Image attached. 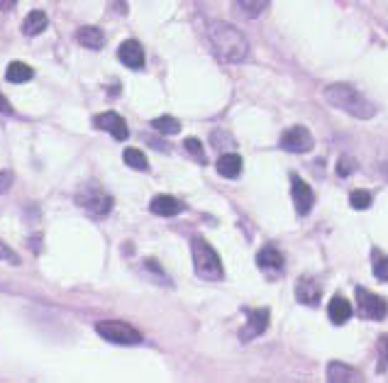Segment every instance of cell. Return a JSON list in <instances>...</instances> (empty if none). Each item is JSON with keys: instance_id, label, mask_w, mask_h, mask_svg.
<instances>
[{"instance_id": "obj_27", "label": "cell", "mask_w": 388, "mask_h": 383, "mask_svg": "<svg viewBox=\"0 0 388 383\" xmlns=\"http://www.w3.org/2000/svg\"><path fill=\"white\" fill-rule=\"evenodd\" d=\"M0 261H8V264H15V266L20 264V256H17V254L12 252L3 239H0Z\"/></svg>"}, {"instance_id": "obj_17", "label": "cell", "mask_w": 388, "mask_h": 383, "mask_svg": "<svg viewBox=\"0 0 388 383\" xmlns=\"http://www.w3.org/2000/svg\"><path fill=\"white\" fill-rule=\"evenodd\" d=\"M257 266L264 271H283V254L274 247H264L257 254Z\"/></svg>"}, {"instance_id": "obj_33", "label": "cell", "mask_w": 388, "mask_h": 383, "mask_svg": "<svg viewBox=\"0 0 388 383\" xmlns=\"http://www.w3.org/2000/svg\"><path fill=\"white\" fill-rule=\"evenodd\" d=\"M15 6H17V0H0V10L3 12H10Z\"/></svg>"}, {"instance_id": "obj_30", "label": "cell", "mask_w": 388, "mask_h": 383, "mask_svg": "<svg viewBox=\"0 0 388 383\" xmlns=\"http://www.w3.org/2000/svg\"><path fill=\"white\" fill-rule=\"evenodd\" d=\"M378 356H381V369L388 366V335L378 340Z\"/></svg>"}, {"instance_id": "obj_4", "label": "cell", "mask_w": 388, "mask_h": 383, "mask_svg": "<svg viewBox=\"0 0 388 383\" xmlns=\"http://www.w3.org/2000/svg\"><path fill=\"white\" fill-rule=\"evenodd\" d=\"M96 332L103 340L113 342V344H122V347L142 344V332H137L132 325L120 322V320H103V322L96 325Z\"/></svg>"}, {"instance_id": "obj_2", "label": "cell", "mask_w": 388, "mask_h": 383, "mask_svg": "<svg viewBox=\"0 0 388 383\" xmlns=\"http://www.w3.org/2000/svg\"><path fill=\"white\" fill-rule=\"evenodd\" d=\"M323 96L332 108L342 110V113L352 115V118L371 120L376 115V105H371L356 88L347 86V83H332V86L325 88Z\"/></svg>"}, {"instance_id": "obj_32", "label": "cell", "mask_w": 388, "mask_h": 383, "mask_svg": "<svg viewBox=\"0 0 388 383\" xmlns=\"http://www.w3.org/2000/svg\"><path fill=\"white\" fill-rule=\"evenodd\" d=\"M0 113L3 115H12V105H10V100H8L3 93H0Z\"/></svg>"}, {"instance_id": "obj_22", "label": "cell", "mask_w": 388, "mask_h": 383, "mask_svg": "<svg viewBox=\"0 0 388 383\" xmlns=\"http://www.w3.org/2000/svg\"><path fill=\"white\" fill-rule=\"evenodd\" d=\"M151 127H154L157 132H162V135H178V132H181V122H178L176 118H171V115L154 118L151 120Z\"/></svg>"}, {"instance_id": "obj_1", "label": "cell", "mask_w": 388, "mask_h": 383, "mask_svg": "<svg viewBox=\"0 0 388 383\" xmlns=\"http://www.w3.org/2000/svg\"><path fill=\"white\" fill-rule=\"evenodd\" d=\"M208 39H211L215 54L227 64H239L247 59L249 54V42L237 28H232L230 22L213 20L208 25Z\"/></svg>"}, {"instance_id": "obj_5", "label": "cell", "mask_w": 388, "mask_h": 383, "mask_svg": "<svg viewBox=\"0 0 388 383\" xmlns=\"http://www.w3.org/2000/svg\"><path fill=\"white\" fill-rule=\"evenodd\" d=\"M356 305L364 320H383L388 315V303L376 293H369L367 288H356Z\"/></svg>"}, {"instance_id": "obj_21", "label": "cell", "mask_w": 388, "mask_h": 383, "mask_svg": "<svg viewBox=\"0 0 388 383\" xmlns=\"http://www.w3.org/2000/svg\"><path fill=\"white\" fill-rule=\"evenodd\" d=\"M122 159H125V164H127L129 168H135V171H149V162H147V157L140 149H135V146H127Z\"/></svg>"}, {"instance_id": "obj_34", "label": "cell", "mask_w": 388, "mask_h": 383, "mask_svg": "<svg viewBox=\"0 0 388 383\" xmlns=\"http://www.w3.org/2000/svg\"><path fill=\"white\" fill-rule=\"evenodd\" d=\"M381 173H383V178H386V181H388V162L381 166Z\"/></svg>"}, {"instance_id": "obj_19", "label": "cell", "mask_w": 388, "mask_h": 383, "mask_svg": "<svg viewBox=\"0 0 388 383\" xmlns=\"http://www.w3.org/2000/svg\"><path fill=\"white\" fill-rule=\"evenodd\" d=\"M217 173L225 178H239V173H242V157L232 154V151L222 154L220 162H217Z\"/></svg>"}, {"instance_id": "obj_16", "label": "cell", "mask_w": 388, "mask_h": 383, "mask_svg": "<svg viewBox=\"0 0 388 383\" xmlns=\"http://www.w3.org/2000/svg\"><path fill=\"white\" fill-rule=\"evenodd\" d=\"M352 303L347 300V298H342V296H334L332 300H330V305H327V315H330V320H332L334 325H345L347 320L352 318Z\"/></svg>"}, {"instance_id": "obj_14", "label": "cell", "mask_w": 388, "mask_h": 383, "mask_svg": "<svg viewBox=\"0 0 388 383\" xmlns=\"http://www.w3.org/2000/svg\"><path fill=\"white\" fill-rule=\"evenodd\" d=\"M327 381H332V383H354V381H361V373L356 371V369L342 364V362H332L327 366Z\"/></svg>"}, {"instance_id": "obj_23", "label": "cell", "mask_w": 388, "mask_h": 383, "mask_svg": "<svg viewBox=\"0 0 388 383\" xmlns=\"http://www.w3.org/2000/svg\"><path fill=\"white\" fill-rule=\"evenodd\" d=\"M237 6L242 8V12L247 17H257V15H261V12L266 10L269 0H237Z\"/></svg>"}, {"instance_id": "obj_7", "label": "cell", "mask_w": 388, "mask_h": 383, "mask_svg": "<svg viewBox=\"0 0 388 383\" xmlns=\"http://www.w3.org/2000/svg\"><path fill=\"white\" fill-rule=\"evenodd\" d=\"M281 149L291 151V154H305V151L313 149V135L303 124L291 127V130H286L283 137H281Z\"/></svg>"}, {"instance_id": "obj_28", "label": "cell", "mask_w": 388, "mask_h": 383, "mask_svg": "<svg viewBox=\"0 0 388 383\" xmlns=\"http://www.w3.org/2000/svg\"><path fill=\"white\" fill-rule=\"evenodd\" d=\"M352 171H356V162L352 157H342L340 164H337V173L340 176H349Z\"/></svg>"}, {"instance_id": "obj_11", "label": "cell", "mask_w": 388, "mask_h": 383, "mask_svg": "<svg viewBox=\"0 0 388 383\" xmlns=\"http://www.w3.org/2000/svg\"><path fill=\"white\" fill-rule=\"evenodd\" d=\"M296 298L303 303V305H318L320 298H323V288L315 278L310 276H303L296 286Z\"/></svg>"}, {"instance_id": "obj_29", "label": "cell", "mask_w": 388, "mask_h": 383, "mask_svg": "<svg viewBox=\"0 0 388 383\" xmlns=\"http://www.w3.org/2000/svg\"><path fill=\"white\" fill-rule=\"evenodd\" d=\"M213 144H215L217 146V149H220V146H222V149H225V144L227 146H232V144H235V142H232V137L230 135H227V132H213Z\"/></svg>"}, {"instance_id": "obj_8", "label": "cell", "mask_w": 388, "mask_h": 383, "mask_svg": "<svg viewBox=\"0 0 388 383\" xmlns=\"http://www.w3.org/2000/svg\"><path fill=\"white\" fill-rule=\"evenodd\" d=\"M93 124H96L98 130L110 132V135H113L118 142H125L129 137L127 122H125V120L120 118L118 113H100V115H96V118H93Z\"/></svg>"}, {"instance_id": "obj_26", "label": "cell", "mask_w": 388, "mask_h": 383, "mask_svg": "<svg viewBox=\"0 0 388 383\" xmlns=\"http://www.w3.org/2000/svg\"><path fill=\"white\" fill-rule=\"evenodd\" d=\"M374 276H376L378 281H388V256H378V254H374Z\"/></svg>"}, {"instance_id": "obj_31", "label": "cell", "mask_w": 388, "mask_h": 383, "mask_svg": "<svg viewBox=\"0 0 388 383\" xmlns=\"http://www.w3.org/2000/svg\"><path fill=\"white\" fill-rule=\"evenodd\" d=\"M12 181H15V178H12V173H10V171H0V195L8 193V190H10Z\"/></svg>"}, {"instance_id": "obj_10", "label": "cell", "mask_w": 388, "mask_h": 383, "mask_svg": "<svg viewBox=\"0 0 388 383\" xmlns=\"http://www.w3.org/2000/svg\"><path fill=\"white\" fill-rule=\"evenodd\" d=\"M118 59L122 61L127 69H142L144 66V49L137 39H127V42L120 44L118 49Z\"/></svg>"}, {"instance_id": "obj_20", "label": "cell", "mask_w": 388, "mask_h": 383, "mask_svg": "<svg viewBox=\"0 0 388 383\" xmlns=\"http://www.w3.org/2000/svg\"><path fill=\"white\" fill-rule=\"evenodd\" d=\"M34 76L32 66H28L25 61H10L6 69V78L10 83H28Z\"/></svg>"}, {"instance_id": "obj_6", "label": "cell", "mask_w": 388, "mask_h": 383, "mask_svg": "<svg viewBox=\"0 0 388 383\" xmlns=\"http://www.w3.org/2000/svg\"><path fill=\"white\" fill-rule=\"evenodd\" d=\"M76 203L86 208L88 212H93V215H108L110 208H113V198L108 193H103L100 188H93V186H88L76 195Z\"/></svg>"}, {"instance_id": "obj_9", "label": "cell", "mask_w": 388, "mask_h": 383, "mask_svg": "<svg viewBox=\"0 0 388 383\" xmlns=\"http://www.w3.org/2000/svg\"><path fill=\"white\" fill-rule=\"evenodd\" d=\"M291 193H293V203H296L298 215H308V212L313 210L315 193H313V188L303 181V178H298V176L291 178Z\"/></svg>"}, {"instance_id": "obj_25", "label": "cell", "mask_w": 388, "mask_h": 383, "mask_svg": "<svg viewBox=\"0 0 388 383\" xmlns=\"http://www.w3.org/2000/svg\"><path fill=\"white\" fill-rule=\"evenodd\" d=\"M184 146H186V151H188L191 157H195V159H198L200 164L205 162V151H203V144H200V142L195 140V137H188V140L184 142Z\"/></svg>"}, {"instance_id": "obj_24", "label": "cell", "mask_w": 388, "mask_h": 383, "mask_svg": "<svg viewBox=\"0 0 388 383\" xmlns=\"http://www.w3.org/2000/svg\"><path fill=\"white\" fill-rule=\"evenodd\" d=\"M349 203L354 210H367V208L371 206V193H367V190H354V193L349 195Z\"/></svg>"}, {"instance_id": "obj_18", "label": "cell", "mask_w": 388, "mask_h": 383, "mask_svg": "<svg viewBox=\"0 0 388 383\" xmlns=\"http://www.w3.org/2000/svg\"><path fill=\"white\" fill-rule=\"evenodd\" d=\"M76 42L86 49H100L105 44V34H103L100 28H93V25H86L76 32Z\"/></svg>"}, {"instance_id": "obj_13", "label": "cell", "mask_w": 388, "mask_h": 383, "mask_svg": "<svg viewBox=\"0 0 388 383\" xmlns=\"http://www.w3.org/2000/svg\"><path fill=\"white\" fill-rule=\"evenodd\" d=\"M149 210L154 212V215L173 217V215H178V212L184 210V203H181V200H176L173 195H157V198H151Z\"/></svg>"}, {"instance_id": "obj_15", "label": "cell", "mask_w": 388, "mask_h": 383, "mask_svg": "<svg viewBox=\"0 0 388 383\" xmlns=\"http://www.w3.org/2000/svg\"><path fill=\"white\" fill-rule=\"evenodd\" d=\"M47 28H49L47 12L32 10L28 17H25V22H22V34H25V37H37V34H42Z\"/></svg>"}, {"instance_id": "obj_12", "label": "cell", "mask_w": 388, "mask_h": 383, "mask_svg": "<svg viewBox=\"0 0 388 383\" xmlns=\"http://www.w3.org/2000/svg\"><path fill=\"white\" fill-rule=\"evenodd\" d=\"M266 327H269V310H252L247 318V325H244L242 332H239V337H242L244 342H249L261 335Z\"/></svg>"}, {"instance_id": "obj_3", "label": "cell", "mask_w": 388, "mask_h": 383, "mask_svg": "<svg viewBox=\"0 0 388 383\" xmlns=\"http://www.w3.org/2000/svg\"><path fill=\"white\" fill-rule=\"evenodd\" d=\"M191 252H193V269L203 281H220L222 278V261L217 252L205 242L203 237L191 239Z\"/></svg>"}]
</instances>
